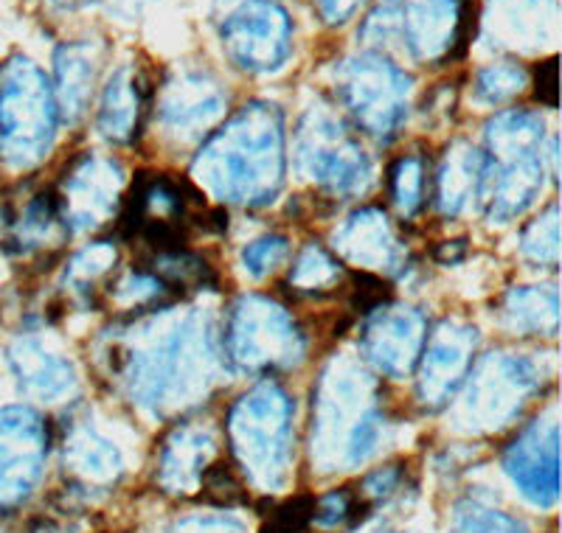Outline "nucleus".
Wrapping results in <instances>:
<instances>
[{"mask_svg": "<svg viewBox=\"0 0 562 533\" xmlns=\"http://www.w3.org/2000/svg\"><path fill=\"white\" fill-rule=\"evenodd\" d=\"M506 329L518 334L557 337L560 329V295L557 286H515L501 306Z\"/></svg>", "mask_w": 562, "mask_h": 533, "instance_id": "obj_28", "label": "nucleus"}, {"mask_svg": "<svg viewBox=\"0 0 562 533\" xmlns=\"http://www.w3.org/2000/svg\"><path fill=\"white\" fill-rule=\"evenodd\" d=\"M217 371V334L200 309L160 311L144 320L122 360L130 399L155 416L198 405Z\"/></svg>", "mask_w": 562, "mask_h": 533, "instance_id": "obj_1", "label": "nucleus"}, {"mask_svg": "<svg viewBox=\"0 0 562 533\" xmlns=\"http://www.w3.org/2000/svg\"><path fill=\"white\" fill-rule=\"evenodd\" d=\"M425 337H428V324L422 311L411 306L383 304L369 311L360 334V349L380 374L403 379L416 368Z\"/></svg>", "mask_w": 562, "mask_h": 533, "instance_id": "obj_13", "label": "nucleus"}, {"mask_svg": "<svg viewBox=\"0 0 562 533\" xmlns=\"http://www.w3.org/2000/svg\"><path fill=\"white\" fill-rule=\"evenodd\" d=\"M363 3L366 0H313L315 12H318V18L324 20L326 26H344V23H349Z\"/></svg>", "mask_w": 562, "mask_h": 533, "instance_id": "obj_42", "label": "nucleus"}, {"mask_svg": "<svg viewBox=\"0 0 562 533\" xmlns=\"http://www.w3.org/2000/svg\"><path fill=\"white\" fill-rule=\"evenodd\" d=\"M546 185V152L486 158L481 203L495 225L524 216L537 203Z\"/></svg>", "mask_w": 562, "mask_h": 533, "instance_id": "obj_20", "label": "nucleus"}, {"mask_svg": "<svg viewBox=\"0 0 562 533\" xmlns=\"http://www.w3.org/2000/svg\"><path fill=\"white\" fill-rule=\"evenodd\" d=\"M560 427L554 419H540L526 427L504 452V469L520 495L537 508H551L560 500Z\"/></svg>", "mask_w": 562, "mask_h": 533, "instance_id": "obj_15", "label": "nucleus"}, {"mask_svg": "<svg viewBox=\"0 0 562 533\" xmlns=\"http://www.w3.org/2000/svg\"><path fill=\"white\" fill-rule=\"evenodd\" d=\"M360 37L369 45H385L400 39V0H385L366 18Z\"/></svg>", "mask_w": 562, "mask_h": 533, "instance_id": "obj_39", "label": "nucleus"}, {"mask_svg": "<svg viewBox=\"0 0 562 533\" xmlns=\"http://www.w3.org/2000/svg\"><path fill=\"white\" fill-rule=\"evenodd\" d=\"M124 172L122 166L99 155H85L65 172L59 214L65 230H90L102 225L113 214L119 194H122Z\"/></svg>", "mask_w": 562, "mask_h": 533, "instance_id": "obj_17", "label": "nucleus"}, {"mask_svg": "<svg viewBox=\"0 0 562 533\" xmlns=\"http://www.w3.org/2000/svg\"><path fill=\"white\" fill-rule=\"evenodd\" d=\"M178 533H245L231 517H189L178 525Z\"/></svg>", "mask_w": 562, "mask_h": 533, "instance_id": "obj_43", "label": "nucleus"}, {"mask_svg": "<svg viewBox=\"0 0 562 533\" xmlns=\"http://www.w3.org/2000/svg\"><path fill=\"white\" fill-rule=\"evenodd\" d=\"M475 349H479V331L459 320H445L425 337L419 354V379L416 394L425 407H445L467 382L473 368Z\"/></svg>", "mask_w": 562, "mask_h": 533, "instance_id": "obj_12", "label": "nucleus"}, {"mask_svg": "<svg viewBox=\"0 0 562 533\" xmlns=\"http://www.w3.org/2000/svg\"><path fill=\"white\" fill-rule=\"evenodd\" d=\"M223 349L237 371L265 374L299 365L304 337L284 306L265 295H245L231 309Z\"/></svg>", "mask_w": 562, "mask_h": 533, "instance_id": "obj_7", "label": "nucleus"}, {"mask_svg": "<svg viewBox=\"0 0 562 533\" xmlns=\"http://www.w3.org/2000/svg\"><path fill=\"white\" fill-rule=\"evenodd\" d=\"M295 166L338 197H358L371 185V160L329 110L313 107L295 129Z\"/></svg>", "mask_w": 562, "mask_h": 533, "instance_id": "obj_8", "label": "nucleus"}, {"mask_svg": "<svg viewBox=\"0 0 562 533\" xmlns=\"http://www.w3.org/2000/svg\"><path fill=\"white\" fill-rule=\"evenodd\" d=\"M214 452L209 427L183 424L164 441L158 461V480L169 495H189L200 486Z\"/></svg>", "mask_w": 562, "mask_h": 533, "instance_id": "obj_24", "label": "nucleus"}, {"mask_svg": "<svg viewBox=\"0 0 562 533\" xmlns=\"http://www.w3.org/2000/svg\"><path fill=\"white\" fill-rule=\"evenodd\" d=\"M225 57L245 73H276L293 54V20L279 0H239L225 12Z\"/></svg>", "mask_w": 562, "mask_h": 533, "instance_id": "obj_10", "label": "nucleus"}, {"mask_svg": "<svg viewBox=\"0 0 562 533\" xmlns=\"http://www.w3.org/2000/svg\"><path fill=\"white\" fill-rule=\"evenodd\" d=\"M529 84V73L518 63H492L475 73L473 93L481 104L509 102Z\"/></svg>", "mask_w": 562, "mask_h": 533, "instance_id": "obj_30", "label": "nucleus"}, {"mask_svg": "<svg viewBox=\"0 0 562 533\" xmlns=\"http://www.w3.org/2000/svg\"><path fill=\"white\" fill-rule=\"evenodd\" d=\"M63 223L59 214V200L54 197H37L26 208V214L20 216L18 225V241L26 248H43L45 239L54 234Z\"/></svg>", "mask_w": 562, "mask_h": 533, "instance_id": "obj_35", "label": "nucleus"}, {"mask_svg": "<svg viewBox=\"0 0 562 533\" xmlns=\"http://www.w3.org/2000/svg\"><path fill=\"white\" fill-rule=\"evenodd\" d=\"M234 455L245 475L265 491L288 483L293 457V399L276 382H259L237 399L228 416Z\"/></svg>", "mask_w": 562, "mask_h": 533, "instance_id": "obj_4", "label": "nucleus"}, {"mask_svg": "<svg viewBox=\"0 0 562 533\" xmlns=\"http://www.w3.org/2000/svg\"><path fill=\"white\" fill-rule=\"evenodd\" d=\"M355 500H351L346 491H333V495L321 497V500H315V508H313V522L321 528H338V525H346V522L358 520V514H355Z\"/></svg>", "mask_w": 562, "mask_h": 533, "instance_id": "obj_41", "label": "nucleus"}, {"mask_svg": "<svg viewBox=\"0 0 562 533\" xmlns=\"http://www.w3.org/2000/svg\"><path fill=\"white\" fill-rule=\"evenodd\" d=\"M378 385L358 362L335 360L313 401V457L324 472L366 464L383 441Z\"/></svg>", "mask_w": 562, "mask_h": 533, "instance_id": "obj_3", "label": "nucleus"}, {"mask_svg": "<svg viewBox=\"0 0 562 533\" xmlns=\"http://www.w3.org/2000/svg\"><path fill=\"white\" fill-rule=\"evenodd\" d=\"M391 197L400 214L411 216L422 208L425 197V163L416 155L396 160L394 172H391Z\"/></svg>", "mask_w": 562, "mask_h": 533, "instance_id": "obj_34", "label": "nucleus"}, {"mask_svg": "<svg viewBox=\"0 0 562 533\" xmlns=\"http://www.w3.org/2000/svg\"><path fill=\"white\" fill-rule=\"evenodd\" d=\"M520 253L537 266H557V261H560V214H557V205H551L540 219H535L524 230Z\"/></svg>", "mask_w": 562, "mask_h": 533, "instance_id": "obj_33", "label": "nucleus"}, {"mask_svg": "<svg viewBox=\"0 0 562 533\" xmlns=\"http://www.w3.org/2000/svg\"><path fill=\"white\" fill-rule=\"evenodd\" d=\"M144 115V79L133 65L113 70L102 90L97 127L110 144H130Z\"/></svg>", "mask_w": 562, "mask_h": 533, "instance_id": "obj_25", "label": "nucleus"}, {"mask_svg": "<svg viewBox=\"0 0 562 533\" xmlns=\"http://www.w3.org/2000/svg\"><path fill=\"white\" fill-rule=\"evenodd\" d=\"M486 172V155L479 152L473 144L459 140L448 149L441 169L436 174V205L441 214L456 216L467 211L475 200L481 197V185H484Z\"/></svg>", "mask_w": 562, "mask_h": 533, "instance_id": "obj_26", "label": "nucleus"}, {"mask_svg": "<svg viewBox=\"0 0 562 533\" xmlns=\"http://www.w3.org/2000/svg\"><path fill=\"white\" fill-rule=\"evenodd\" d=\"M486 158H512V155L546 152V121L531 110H504L492 115L484 127Z\"/></svg>", "mask_w": 562, "mask_h": 533, "instance_id": "obj_29", "label": "nucleus"}, {"mask_svg": "<svg viewBox=\"0 0 562 533\" xmlns=\"http://www.w3.org/2000/svg\"><path fill=\"white\" fill-rule=\"evenodd\" d=\"M335 90L363 133L389 140L408 115L414 79L385 54L363 52L338 63Z\"/></svg>", "mask_w": 562, "mask_h": 533, "instance_id": "obj_6", "label": "nucleus"}, {"mask_svg": "<svg viewBox=\"0 0 562 533\" xmlns=\"http://www.w3.org/2000/svg\"><path fill=\"white\" fill-rule=\"evenodd\" d=\"M333 241L346 261L366 270H396L403 264V245L396 241L389 216L380 208H360L346 216Z\"/></svg>", "mask_w": 562, "mask_h": 533, "instance_id": "obj_21", "label": "nucleus"}, {"mask_svg": "<svg viewBox=\"0 0 562 533\" xmlns=\"http://www.w3.org/2000/svg\"><path fill=\"white\" fill-rule=\"evenodd\" d=\"M194 180L223 203L262 208L279 197L288 174L284 115L270 102H250L203 144Z\"/></svg>", "mask_w": 562, "mask_h": 533, "instance_id": "obj_2", "label": "nucleus"}, {"mask_svg": "<svg viewBox=\"0 0 562 533\" xmlns=\"http://www.w3.org/2000/svg\"><path fill=\"white\" fill-rule=\"evenodd\" d=\"M59 127L54 88L37 63L14 54L0 65V155L18 169L52 152Z\"/></svg>", "mask_w": 562, "mask_h": 533, "instance_id": "obj_5", "label": "nucleus"}, {"mask_svg": "<svg viewBox=\"0 0 562 533\" xmlns=\"http://www.w3.org/2000/svg\"><path fill=\"white\" fill-rule=\"evenodd\" d=\"M338 261L326 253L324 248H318V245H307V248L301 250L293 270H290V284L299 293H321V290H329V286L338 284Z\"/></svg>", "mask_w": 562, "mask_h": 533, "instance_id": "obj_32", "label": "nucleus"}, {"mask_svg": "<svg viewBox=\"0 0 562 533\" xmlns=\"http://www.w3.org/2000/svg\"><path fill=\"white\" fill-rule=\"evenodd\" d=\"M115 264V248L110 241H97V245H90L85 248L82 253H77L70 259L68 273H65V281L79 290L85 286H93L104 273H108L110 266Z\"/></svg>", "mask_w": 562, "mask_h": 533, "instance_id": "obj_36", "label": "nucleus"}, {"mask_svg": "<svg viewBox=\"0 0 562 533\" xmlns=\"http://www.w3.org/2000/svg\"><path fill=\"white\" fill-rule=\"evenodd\" d=\"M225 107L228 95L209 70L183 68L160 90L158 118L167 133L178 138H198L223 118Z\"/></svg>", "mask_w": 562, "mask_h": 533, "instance_id": "obj_16", "label": "nucleus"}, {"mask_svg": "<svg viewBox=\"0 0 562 533\" xmlns=\"http://www.w3.org/2000/svg\"><path fill=\"white\" fill-rule=\"evenodd\" d=\"M20 387L37 401H59L77 390V371L65 356L45 349L40 340L20 337L9 351Z\"/></svg>", "mask_w": 562, "mask_h": 533, "instance_id": "obj_23", "label": "nucleus"}, {"mask_svg": "<svg viewBox=\"0 0 562 533\" xmlns=\"http://www.w3.org/2000/svg\"><path fill=\"white\" fill-rule=\"evenodd\" d=\"M313 508L315 500H310V497L284 502V506L276 508L270 528L265 533H304L310 528V522H313Z\"/></svg>", "mask_w": 562, "mask_h": 533, "instance_id": "obj_40", "label": "nucleus"}, {"mask_svg": "<svg viewBox=\"0 0 562 533\" xmlns=\"http://www.w3.org/2000/svg\"><path fill=\"white\" fill-rule=\"evenodd\" d=\"M65 464L85 483H113L122 475V452L93 424H74L65 439Z\"/></svg>", "mask_w": 562, "mask_h": 533, "instance_id": "obj_27", "label": "nucleus"}, {"mask_svg": "<svg viewBox=\"0 0 562 533\" xmlns=\"http://www.w3.org/2000/svg\"><path fill=\"white\" fill-rule=\"evenodd\" d=\"M464 23V0H400V43L416 63L450 57Z\"/></svg>", "mask_w": 562, "mask_h": 533, "instance_id": "obj_19", "label": "nucleus"}, {"mask_svg": "<svg viewBox=\"0 0 562 533\" xmlns=\"http://www.w3.org/2000/svg\"><path fill=\"white\" fill-rule=\"evenodd\" d=\"M127 230L147 241L155 256L180 253L189 228V205L183 200V185L167 174L140 180L127 203Z\"/></svg>", "mask_w": 562, "mask_h": 533, "instance_id": "obj_14", "label": "nucleus"}, {"mask_svg": "<svg viewBox=\"0 0 562 533\" xmlns=\"http://www.w3.org/2000/svg\"><path fill=\"white\" fill-rule=\"evenodd\" d=\"M115 293L110 295V298L115 300V304L127 306V309H133V306H144L149 304V300L160 298V295L167 293L169 286L164 284V281L158 279L155 273H127L124 275L119 284L113 286Z\"/></svg>", "mask_w": 562, "mask_h": 533, "instance_id": "obj_38", "label": "nucleus"}, {"mask_svg": "<svg viewBox=\"0 0 562 533\" xmlns=\"http://www.w3.org/2000/svg\"><path fill=\"white\" fill-rule=\"evenodd\" d=\"M535 95L549 107H557V57L546 59L535 73Z\"/></svg>", "mask_w": 562, "mask_h": 533, "instance_id": "obj_44", "label": "nucleus"}, {"mask_svg": "<svg viewBox=\"0 0 562 533\" xmlns=\"http://www.w3.org/2000/svg\"><path fill=\"white\" fill-rule=\"evenodd\" d=\"M48 3L57 9H68V12H74V9L88 7V3H93V0H48Z\"/></svg>", "mask_w": 562, "mask_h": 533, "instance_id": "obj_46", "label": "nucleus"}, {"mask_svg": "<svg viewBox=\"0 0 562 533\" xmlns=\"http://www.w3.org/2000/svg\"><path fill=\"white\" fill-rule=\"evenodd\" d=\"M450 533H529V528L486 502L464 500L456 506Z\"/></svg>", "mask_w": 562, "mask_h": 533, "instance_id": "obj_31", "label": "nucleus"}, {"mask_svg": "<svg viewBox=\"0 0 562 533\" xmlns=\"http://www.w3.org/2000/svg\"><path fill=\"white\" fill-rule=\"evenodd\" d=\"M557 26L554 0H486L484 7V37L501 52H543L557 39Z\"/></svg>", "mask_w": 562, "mask_h": 533, "instance_id": "obj_18", "label": "nucleus"}, {"mask_svg": "<svg viewBox=\"0 0 562 533\" xmlns=\"http://www.w3.org/2000/svg\"><path fill=\"white\" fill-rule=\"evenodd\" d=\"M290 256V241L279 234H268L245 245L243 266L250 279H268L276 266Z\"/></svg>", "mask_w": 562, "mask_h": 533, "instance_id": "obj_37", "label": "nucleus"}, {"mask_svg": "<svg viewBox=\"0 0 562 533\" xmlns=\"http://www.w3.org/2000/svg\"><path fill=\"white\" fill-rule=\"evenodd\" d=\"M467 374L464 416L475 430H501L526 407L546 379L543 365L524 354H492Z\"/></svg>", "mask_w": 562, "mask_h": 533, "instance_id": "obj_9", "label": "nucleus"}, {"mask_svg": "<svg viewBox=\"0 0 562 533\" xmlns=\"http://www.w3.org/2000/svg\"><path fill=\"white\" fill-rule=\"evenodd\" d=\"M396 486H400V472H396V466L374 472L363 483V489L369 497H391L396 491Z\"/></svg>", "mask_w": 562, "mask_h": 533, "instance_id": "obj_45", "label": "nucleus"}, {"mask_svg": "<svg viewBox=\"0 0 562 533\" xmlns=\"http://www.w3.org/2000/svg\"><path fill=\"white\" fill-rule=\"evenodd\" d=\"M48 430L32 407L0 410V511L20 506L43 477Z\"/></svg>", "mask_w": 562, "mask_h": 533, "instance_id": "obj_11", "label": "nucleus"}, {"mask_svg": "<svg viewBox=\"0 0 562 533\" xmlns=\"http://www.w3.org/2000/svg\"><path fill=\"white\" fill-rule=\"evenodd\" d=\"M99 77V48L90 39L63 43L54 54V99L59 118L77 124L90 107Z\"/></svg>", "mask_w": 562, "mask_h": 533, "instance_id": "obj_22", "label": "nucleus"}]
</instances>
